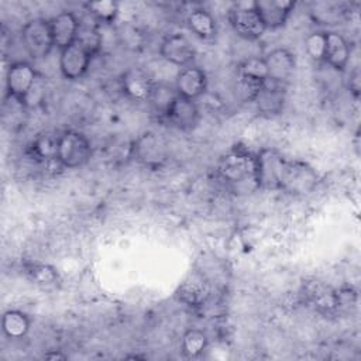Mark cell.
I'll return each mask as SVG.
<instances>
[{
  "label": "cell",
  "mask_w": 361,
  "mask_h": 361,
  "mask_svg": "<svg viewBox=\"0 0 361 361\" xmlns=\"http://www.w3.org/2000/svg\"><path fill=\"white\" fill-rule=\"evenodd\" d=\"M217 173L227 185L234 189H243L248 183L257 186V154L245 147L235 145L228 149L217 164Z\"/></svg>",
  "instance_id": "cell-1"
},
{
  "label": "cell",
  "mask_w": 361,
  "mask_h": 361,
  "mask_svg": "<svg viewBox=\"0 0 361 361\" xmlns=\"http://www.w3.org/2000/svg\"><path fill=\"white\" fill-rule=\"evenodd\" d=\"M319 179L317 171L310 164L300 159H286L281 172L279 190L292 196H303L316 188Z\"/></svg>",
  "instance_id": "cell-2"
},
{
  "label": "cell",
  "mask_w": 361,
  "mask_h": 361,
  "mask_svg": "<svg viewBox=\"0 0 361 361\" xmlns=\"http://www.w3.org/2000/svg\"><path fill=\"white\" fill-rule=\"evenodd\" d=\"M92 145L87 137L76 130H66L58 137L56 162L62 168L76 169L89 162Z\"/></svg>",
  "instance_id": "cell-3"
},
{
  "label": "cell",
  "mask_w": 361,
  "mask_h": 361,
  "mask_svg": "<svg viewBox=\"0 0 361 361\" xmlns=\"http://www.w3.org/2000/svg\"><path fill=\"white\" fill-rule=\"evenodd\" d=\"M21 42L30 58H45L55 47L49 20L41 17L28 20L21 28Z\"/></svg>",
  "instance_id": "cell-4"
},
{
  "label": "cell",
  "mask_w": 361,
  "mask_h": 361,
  "mask_svg": "<svg viewBox=\"0 0 361 361\" xmlns=\"http://www.w3.org/2000/svg\"><path fill=\"white\" fill-rule=\"evenodd\" d=\"M268 80L264 58L251 56L237 66V90L244 102H254L261 86Z\"/></svg>",
  "instance_id": "cell-5"
},
{
  "label": "cell",
  "mask_w": 361,
  "mask_h": 361,
  "mask_svg": "<svg viewBox=\"0 0 361 361\" xmlns=\"http://www.w3.org/2000/svg\"><path fill=\"white\" fill-rule=\"evenodd\" d=\"M228 21L234 32L247 41H257L267 31L259 14L254 8V1L250 6L238 3L230 8Z\"/></svg>",
  "instance_id": "cell-6"
},
{
  "label": "cell",
  "mask_w": 361,
  "mask_h": 361,
  "mask_svg": "<svg viewBox=\"0 0 361 361\" xmlns=\"http://www.w3.org/2000/svg\"><path fill=\"white\" fill-rule=\"evenodd\" d=\"M283 155L275 148H262L257 152V186L262 190H279Z\"/></svg>",
  "instance_id": "cell-7"
},
{
  "label": "cell",
  "mask_w": 361,
  "mask_h": 361,
  "mask_svg": "<svg viewBox=\"0 0 361 361\" xmlns=\"http://www.w3.org/2000/svg\"><path fill=\"white\" fill-rule=\"evenodd\" d=\"M39 73L35 71V68L25 61L11 63L6 75L7 94L24 102L27 94L35 85Z\"/></svg>",
  "instance_id": "cell-8"
},
{
  "label": "cell",
  "mask_w": 361,
  "mask_h": 361,
  "mask_svg": "<svg viewBox=\"0 0 361 361\" xmlns=\"http://www.w3.org/2000/svg\"><path fill=\"white\" fill-rule=\"evenodd\" d=\"M212 295L210 281L202 272H190L176 289V298L188 307H202Z\"/></svg>",
  "instance_id": "cell-9"
},
{
  "label": "cell",
  "mask_w": 361,
  "mask_h": 361,
  "mask_svg": "<svg viewBox=\"0 0 361 361\" xmlns=\"http://www.w3.org/2000/svg\"><path fill=\"white\" fill-rule=\"evenodd\" d=\"M131 152L134 159L145 166H159L168 157L165 141L154 133H145L140 135L133 147Z\"/></svg>",
  "instance_id": "cell-10"
},
{
  "label": "cell",
  "mask_w": 361,
  "mask_h": 361,
  "mask_svg": "<svg viewBox=\"0 0 361 361\" xmlns=\"http://www.w3.org/2000/svg\"><path fill=\"white\" fill-rule=\"evenodd\" d=\"M159 55L169 63L176 66H189L195 56L196 51L192 42L180 32L168 34L159 44Z\"/></svg>",
  "instance_id": "cell-11"
},
{
  "label": "cell",
  "mask_w": 361,
  "mask_h": 361,
  "mask_svg": "<svg viewBox=\"0 0 361 361\" xmlns=\"http://www.w3.org/2000/svg\"><path fill=\"white\" fill-rule=\"evenodd\" d=\"M93 55L78 41L63 48L59 55V71L65 79L76 80L85 76Z\"/></svg>",
  "instance_id": "cell-12"
},
{
  "label": "cell",
  "mask_w": 361,
  "mask_h": 361,
  "mask_svg": "<svg viewBox=\"0 0 361 361\" xmlns=\"http://www.w3.org/2000/svg\"><path fill=\"white\" fill-rule=\"evenodd\" d=\"M268 79L288 85L296 71V58L288 48H275L264 56Z\"/></svg>",
  "instance_id": "cell-13"
},
{
  "label": "cell",
  "mask_w": 361,
  "mask_h": 361,
  "mask_svg": "<svg viewBox=\"0 0 361 361\" xmlns=\"http://www.w3.org/2000/svg\"><path fill=\"white\" fill-rule=\"evenodd\" d=\"M120 86L128 99L134 102H148L155 83L141 68H128L120 78Z\"/></svg>",
  "instance_id": "cell-14"
},
{
  "label": "cell",
  "mask_w": 361,
  "mask_h": 361,
  "mask_svg": "<svg viewBox=\"0 0 361 361\" xmlns=\"http://www.w3.org/2000/svg\"><path fill=\"white\" fill-rule=\"evenodd\" d=\"M175 90L178 96L196 102L207 90V76L204 71L192 65L185 66L176 75Z\"/></svg>",
  "instance_id": "cell-15"
},
{
  "label": "cell",
  "mask_w": 361,
  "mask_h": 361,
  "mask_svg": "<svg viewBox=\"0 0 361 361\" xmlns=\"http://www.w3.org/2000/svg\"><path fill=\"white\" fill-rule=\"evenodd\" d=\"M164 117L173 127L183 131H189L197 126L200 120V111L195 100L176 96Z\"/></svg>",
  "instance_id": "cell-16"
},
{
  "label": "cell",
  "mask_w": 361,
  "mask_h": 361,
  "mask_svg": "<svg viewBox=\"0 0 361 361\" xmlns=\"http://www.w3.org/2000/svg\"><path fill=\"white\" fill-rule=\"evenodd\" d=\"M295 4L296 3L290 0H258L254 1V8L259 14L267 30H276L285 25Z\"/></svg>",
  "instance_id": "cell-17"
},
{
  "label": "cell",
  "mask_w": 361,
  "mask_h": 361,
  "mask_svg": "<svg viewBox=\"0 0 361 361\" xmlns=\"http://www.w3.org/2000/svg\"><path fill=\"white\" fill-rule=\"evenodd\" d=\"M286 86L268 79L258 90L254 103L258 113L264 116H276L282 111L286 99Z\"/></svg>",
  "instance_id": "cell-18"
},
{
  "label": "cell",
  "mask_w": 361,
  "mask_h": 361,
  "mask_svg": "<svg viewBox=\"0 0 361 361\" xmlns=\"http://www.w3.org/2000/svg\"><path fill=\"white\" fill-rule=\"evenodd\" d=\"M54 45L61 51L76 41L80 23L72 11H62L49 20Z\"/></svg>",
  "instance_id": "cell-19"
},
{
  "label": "cell",
  "mask_w": 361,
  "mask_h": 361,
  "mask_svg": "<svg viewBox=\"0 0 361 361\" xmlns=\"http://www.w3.org/2000/svg\"><path fill=\"white\" fill-rule=\"evenodd\" d=\"M326 44H324V58L323 62H326L329 66H331L337 72H344L348 61L351 48L348 41L336 31H326Z\"/></svg>",
  "instance_id": "cell-20"
},
{
  "label": "cell",
  "mask_w": 361,
  "mask_h": 361,
  "mask_svg": "<svg viewBox=\"0 0 361 361\" xmlns=\"http://www.w3.org/2000/svg\"><path fill=\"white\" fill-rule=\"evenodd\" d=\"M186 24L189 30L202 39H212L216 37L217 25L214 17L204 8H193L186 16Z\"/></svg>",
  "instance_id": "cell-21"
},
{
  "label": "cell",
  "mask_w": 361,
  "mask_h": 361,
  "mask_svg": "<svg viewBox=\"0 0 361 361\" xmlns=\"http://www.w3.org/2000/svg\"><path fill=\"white\" fill-rule=\"evenodd\" d=\"M306 296L320 312H331L338 307L337 292L320 281H313L307 283Z\"/></svg>",
  "instance_id": "cell-22"
},
{
  "label": "cell",
  "mask_w": 361,
  "mask_h": 361,
  "mask_svg": "<svg viewBox=\"0 0 361 361\" xmlns=\"http://www.w3.org/2000/svg\"><path fill=\"white\" fill-rule=\"evenodd\" d=\"M30 326V317L21 310L11 309L3 313L1 329L8 338H23L28 333Z\"/></svg>",
  "instance_id": "cell-23"
},
{
  "label": "cell",
  "mask_w": 361,
  "mask_h": 361,
  "mask_svg": "<svg viewBox=\"0 0 361 361\" xmlns=\"http://www.w3.org/2000/svg\"><path fill=\"white\" fill-rule=\"evenodd\" d=\"M209 344L207 334L200 329H188L180 338V353L186 358H197Z\"/></svg>",
  "instance_id": "cell-24"
},
{
  "label": "cell",
  "mask_w": 361,
  "mask_h": 361,
  "mask_svg": "<svg viewBox=\"0 0 361 361\" xmlns=\"http://www.w3.org/2000/svg\"><path fill=\"white\" fill-rule=\"evenodd\" d=\"M58 137L51 133H42L37 135L30 147L32 157L41 161H56V147Z\"/></svg>",
  "instance_id": "cell-25"
},
{
  "label": "cell",
  "mask_w": 361,
  "mask_h": 361,
  "mask_svg": "<svg viewBox=\"0 0 361 361\" xmlns=\"http://www.w3.org/2000/svg\"><path fill=\"white\" fill-rule=\"evenodd\" d=\"M25 274L34 283L44 288L54 286L59 279L56 269L48 264H39V262L27 264Z\"/></svg>",
  "instance_id": "cell-26"
},
{
  "label": "cell",
  "mask_w": 361,
  "mask_h": 361,
  "mask_svg": "<svg viewBox=\"0 0 361 361\" xmlns=\"http://www.w3.org/2000/svg\"><path fill=\"white\" fill-rule=\"evenodd\" d=\"M86 10L100 23H111L118 14V4L113 0L85 3Z\"/></svg>",
  "instance_id": "cell-27"
},
{
  "label": "cell",
  "mask_w": 361,
  "mask_h": 361,
  "mask_svg": "<svg viewBox=\"0 0 361 361\" xmlns=\"http://www.w3.org/2000/svg\"><path fill=\"white\" fill-rule=\"evenodd\" d=\"M176 96H178V93H176L175 87H171L168 85H155L154 92L148 102L152 104L155 111L165 116L166 110L169 109L171 103L173 102V99Z\"/></svg>",
  "instance_id": "cell-28"
},
{
  "label": "cell",
  "mask_w": 361,
  "mask_h": 361,
  "mask_svg": "<svg viewBox=\"0 0 361 361\" xmlns=\"http://www.w3.org/2000/svg\"><path fill=\"white\" fill-rule=\"evenodd\" d=\"M76 41L85 47L93 56L100 51L102 48V34L97 31L96 27L89 25H80Z\"/></svg>",
  "instance_id": "cell-29"
},
{
  "label": "cell",
  "mask_w": 361,
  "mask_h": 361,
  "mask_svg": "<svg viewBox=\"0 0 361 361\" xmlns=\"http://www.w3.org/2000/svg\"><path fill=\"white\" fill-rule=\"evenodd\" d=\"M324 44H326V37L324 31H314L310 32L305 38V49L306 54L316 62H322L324 58Z\"/></svg>",
  "instance_id": "cell-30"
},
{
  "label": "cell",
  "mask_w": 361,
  "mask_h": 361,
  "mask_svg": "<svg viewBox=\"0 0 361 361\" xmlns=\"http://www.w3.org/2000/svg\"><path fill=\"white\" fill-rule=\"evenodd\" d=\"M360 75H358V71H355L353 75H351V79H350V90L354 92V94L357 96L358 94V89H360Z\"/></svg>",
  "instance_id": "cell-31"
},
{
  "label": "cell",
  "mask_w": 361,
  "mask_h": 361,
  "mask_svg": "<svg viewBox=\"0 0 361 361\" xmlns=\"http://www.w3.org/2000/svg\"><path fill=\"white\" fill-rule=\"evenodd\" d=\"M44 358H47V360H65L66 355H63V354L59 353V351H48V353L44 355Z\"/></svg>",
  "instance_id": "cell-32"
}]
</instances>
